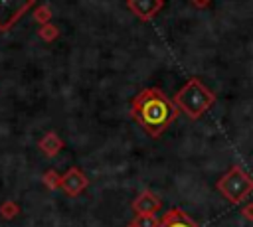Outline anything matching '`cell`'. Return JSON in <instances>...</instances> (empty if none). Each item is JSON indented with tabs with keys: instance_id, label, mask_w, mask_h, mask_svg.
<instances>
[{
	"instance_id": "obj_1",
	"label": "cell",
	"mask_w": 253,
	"mask_h": 227,
	"mask_svg": "<svg viewBox=\"0 0 253 227\" xmlns=\"http://www.w3.org/2000/svg\"><path fill=\"white\" fill-rule=\"evenodd\" d=\"M130 116L138 122V126L152 138H158L166 132V128L178 118L180 111L172 99L158 87H146L130 99L128 105Z\"/></svg>"
},
{
	"instance_id": "obj_2",
	"label": "cell",
	"mask_w": 253,
	"mask_h": 227,
	"mask_svg": "<svg viewBox=\"0 0 253 227\" xmlns=\"http://www.w3.org/2000/svg\"><path fill=\"white\" fill-rule=\"evenodd\" d=\"M215 103V93L206 87L198 77H190L174 95V105L190 120H198Z\"/></svg>"
},
{
	"instance_id": "obj_3",
	"label": "cell",
	"mask_w": 253,
	"mask_h": 227,
	"mask_svg": "<svg viewBox=\"0 0 253 227\" xmlns=\"http://www.w3.org/2000/svg\"><path fill=\"white\" fill-rule=\"evenodd\" d=\"M215 189L233 205H239L251 191H253V178L241 168V166H231L217 182Z\"/></svg>"
},
{
	"instance_id": "obj_4",
	"label": "cell",
	"mask_w": 253,
	"mask_h": 227,
	"mask_svg": "<svg viewBox=\"0 0 253 227\" xmlns=\"http://www.w3.org/2000/svg\"><path fill=\"white\" fill-rule=\"evenodd\" d=\"M126 8L138 20L148 22L164 8V0H126Z\"/></svg>"
},
{
	"instance_id": "obj_5",
	"label": "cell",
	"mask_w": 253,
	"mask_h": 227,
	"mask_svg": "<svg viewBox=\"0 0 253 227\" xmlns=\"http://www.w3.org/2000/svg\"><path fill=\"white\" fill-rule=\"evenodd\" d=\"M160 207H162V201L150 189H142L132 199V209H134L136 215H156V211Z\"/></svg>"
},
{
	"instance_id": "obj_6",
	"label": "cell",
	"mask_w": 253,
	"mask_h": 227,
	"mask_svg": "<svg viewBox=\"0 0 253 227\" xmlns=\"http://www.w3.org/2000/svg\"><path fill=\"white\" fill-rule=\"evenodd\" d=\"M87 186H89V180L79 168L67 170V174L61 178V188L67 195H79Z\"/></svg>"
},
{
	"instance_id": "obj_7",
	"label": "cell",
	"mask_w": 253,
	"mask_h": 227,
	"mask_svg": "<svg viewBox=\"0 0 253 227\" xmlns=\"http://www.w3.org/2000/svg\"><path fill=\"white\" fill-rule=\"evenodd\" d=\"M160 227H200V225L182 209L172 207L160 217Z\"/></svg>"
},
{
	"instance_id": "obj_8",
	"label": "cell",
	"mask_w": 253,
	"mask_h": 227,
	"mask_svg": "<svg viewBox=\"0 0 253 227\" xmlns=\"http://www.w3.org/2000/svg\"><path fill=\"white\" fill-rule=\"evenodd\" d=\"M132 227H160V219L156 215H136L130 221Z\"/></svg>"
},
{
	"instance_id": "obj_9",
	"label": "cell",
	"mask_w": 253,
	"mask_h": 227,
	"mask_svg": "<svg viewBox=\"0 0 253 227\" xmlns=\"http://www.w3.org/2000/svg\"><path fill=\"white\" fill-rule=\"evenodd\" d=\"M42 148L47 152V154H55L59 148H61V140L55 136V134H47L42 142Z\"/></svg>"
},
{
	"instance_id": "obj_10",
	"label": "cell",
	"mask_w": 253,
	"mask_h": 227,
	"mask_svg": "<svg viewBox=\"0 0 253 227\" xmlns=\"http://www.w3.org/2000/svg\"><path fill=\"white\" fill-rule=\"evenodd\" d=\"M239 213H241V217H243V219H247V221H253V201H247L245 205H241Z\"/></svg>"
},
{
	"instance_id": "obj_11",
	"label": "cell",
	"mask_w": 253,
	"mask_h": 227,
	"mask_svg": "<svg viewBox=\"0 0 253 227\" xmlns=\"http://www.w3.org/2000/svg\"><path fill=\"white\" fill-rule=\"evenodd\" d=\"M45 184L49 188H55V186H61V178L55 174V172H47L45 174Z\"/></svg>"
},
{
	"instance_id": "obj_12",
	"label": "cell",
	"mask_w": 253,
	"mask_h": 227,
	"mask_svg": "<svg viewBox=\"0 0 253 227\" xmlns=\"http://www.w3.org/2000/svg\"><path fill=\"white\" fill-rule=\"evenodd\" d=\"M190 6H194V8H208V6H211V2L210 0H190Z\"/></svg>"
},
{
	"instance_id": "obj_13",
	"label": "cell",
	"mask_w": 253,
	"mask_h": 227,
	"mask_svg": "<svg viewBox=\"0 0 253 227\" xmlns=\"http://www.w3.org/2000/svg\"><path fill=\"white\" fill-rule=\"evenodd\" d=\"M42 36H43V38H47V39H51V38H55V36H57V30L49 26V28H45V30H43V34H42Z\"/></svg>"
},
{
	"instance_id": "obj_14",
	"label": "cell",
	"mask_w": 253,
	"mask_h": 227,
	"mask_svg": "<svg viewBox=\"0 0 253 227\" xmlns=\"http://www.w3.org/2000/svg\"><path fill=\"white\" fill-rule=\"evenodd\" d=\"M126 227H132V225H130V223H128V225H126Z\"/></svg>"
}]
</instances>
